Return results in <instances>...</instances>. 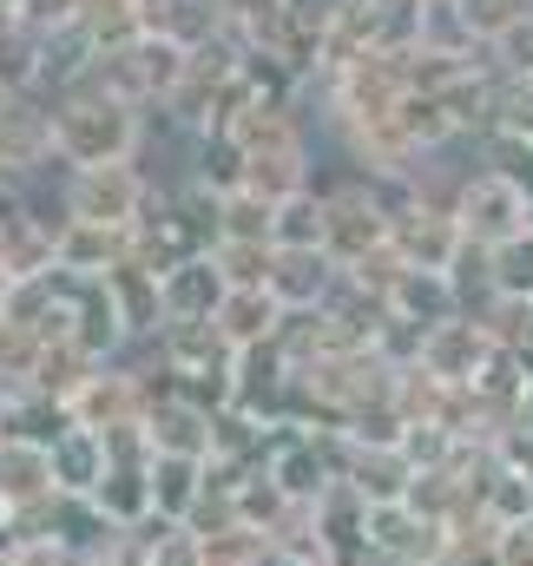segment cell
<instances>
[{
  "label": "cell",
  "instance_id": "obj_1",
  "mask_svg": "<svg viewBox=\"0 0 533 566\" xmlns=\"http://www.w3.org/2000/svg\"><path fill=\"white\" fill-rule=\"evenodd\" d=\"M138 139H145V119L138 106L73 80L60 99H53V158L86 171V165H133Z\"/></svg>",
  "mask_w": 533,
  "mask_h": 566
},
{
  "label": "cell",
  "instance_id": "obj_2",
  "mask_svg": "<svg viewBox=\"0 0 533 566\" xmlns=\"http://www.w3.org/2000/svg\"><path fill=\"white\" fill-rule=\"evenodd\" d=\"M454 231H461V244L494 251V244L533 231V198L508 178V171L488 165V171H474V178L461 185V198H454Z\"/></svg>",
  "mask_w": 533,
  "mask_h": 566
},
{
  "label": "cell",
  "instance_id": "obj_3",
  "mask_svg": "<svg viewBox=\"0 0 533 566\" xmlns=\"http://www.w3.org/2000/svg\"><path fill=\"white\" fill-rule=\"evenodd\" d=\"M145 178H138L133 165H86V171H73V185H66V218H80V224H106V231H126L133 238L138 224H145Z\"/></svg>",
  "mask_w": 533,
  "mask_h": 566
},
{
  "label": "cell",
  "instance_id": "obj_4",
  "mask_svg": "<svg viewBox=\"0 0 533 566\" xmlns=\"http://www.w3.org/2000/svg\"><path fill=\"white\" fill-rule=\"evenodd\" d=\"M224 290H231V283L218 277L211 251H205V258H178V264L158 277V310H165L171 323H211L218 303H224Z\"/></svg>",
  "mask_w": 533,
  "mask_h": 566
},
{
  "label": "cell",
  "instance_id": "obj_5",
  "mask_svg": "<svg viewBox=\"0 0 533 566\" xmlns=\"http://www.w3.org/2000/svg\"><path fill=\"white\" fill-rule=\"evenodd\" d=\"M40 158H53V106H33V93H13L0 106V178L33 171Z\"/></svg>",
  "mask_w": 533,
  "mask_h": 566
},
{
  "label": "cell",
  "instance_id": "obj_6",
  "mask_svg": "<svg viewBox=\"0 0 533 566\" xmlns=\"http://www.w3.org/2000/svg\"><path fill=\"white\" fill-rule=\"evenodd\" d=\"M330 271H336L330 251H276L264 290L283 303V316H290V310H316V303L330 296Z\"/></svg>",
  "mask_w": 533,
  "mask_h": 566
},
{
  "label": "cell",
  "instance_id": "obj_7",
  "mask_svg": "<svg viewBox=\"0 0 533 566\" xmlns=\"http://www.w3.org/2000/svg\"><path fill=\"white\" fill-rule=\"evenodd\" d=\"M270 251H323V198L296 191L270 211Z\"/></svg>",
  "mask_w": 533,
  "mask_h": 566
},
{
  "label": "cell",
  "instance_id": "obj_8",
  "mask_svg": "<svg viewBox=\"0 0 533 566\" xmlns=\"http://www.w3.org/2000/svg\"><path fill=\"white\" fill-rule=\"evenodd\" d=\"M356 7L376 53H408L421 40V0H356Z\"/></svg>",
  "mask_w": 533,
  "mask_h": 566
},
{
  "label": "cell",
  "instance_id": "obj_9",
  "mask_svg": "<svg viewBox=\"0 0 533 566\" xmlns=\"http://www.w3.org/2000/svg\"><path fill=\"white\" fill-rule=\"evenodd\" d=\"M481 258H488V290L501 303H533V231L494 244V251H481Z\"/></svg>",
  "mask_w": 533,
  "mask_h": 566
},
{
  "label": "cell",
  "instance_id": "obj_10",
  "mask_svg": "<svg viewBox=\"0 0 533 566\" xmlns=\"http://www.w3.org/2000/svg\"><path fill=\"white\" fill-rule=\"evenodd\" d=\"M211 7H218L224 33H238L244 46H258V40H264L270 27L283 20V7H290V0H211Z\"/></svg>",
  "mask_w": 533,
  "mask_h": 566
},
{
  "label": "cell",
  "instance_id": "obj_11",
  "mask_svg": "<svg viewBox=\"0 0 533 566\" xmlns=\"http://www.w3.org/2000/svg\"><path fill=\"white\" fill-rule=\"evenodd\" d=\"M454 7L468 13V33H474V40L488 46V40H501V33H508V27H514L521 13H527L533 0H454Z\"/></svg>",
  "mask_w": 533,
  "mask_h": 566
},
{
  "label": "cell",
  "instance_id": "obj_12",
  "mask_svg": "<svg viewBox=\"0 0 533 566\" xmlns=\"http://www.w3.org/2000/svg\"><path fill=\"white\" fill-rule=\"evenodd\" d=\"M7 296H13V277H7V271H0V316H7Z\"/></svg>",
  "mask_w": 533,
  "mask_h": 566
},
{
  "label": "cell",
  "instance_id": "obj_13",
  "mask_svg": "<svg viewBox=\"0 0 533 566\" xmlns=\"http://www.w3.org/2000/svg\"><path fill=\"white\" fill-rule=\"evenodd\" d=\"M20 7H27V0H0V13H7V20H20Z\"/></svg>",
  "mask_w": 533,
  "mask_h": 566
},
{
  "label": "cell",
  "instance_id": "obj_14",
  "mask_svg": "<svg viewBox=\"0 0 533 566\" xmlns=\"http://www.w3.org/2000/svg\"><path fill=\"white\" fill-rule=\"evenodd\" d=\"M0 106H7V86H0Z\"/></svg>",
  "mask_w": 533,
  "mask_h": 566
}]
</instances>
